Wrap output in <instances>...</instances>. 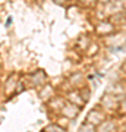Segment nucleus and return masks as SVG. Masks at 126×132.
<instances>
[{"instance_id": "f257e3e1", "label": "nucleus", "mask_w": 126, "mask_h": 132, "mask_svg": "<svg viewBox=\"0 0 126 132\" xmlns=\"http://www.w3.org/2000/svg\"><path fill=\"white\" fill-rule=\"evenodd\" d=\"M10 24H12V18H7V21H6V27H10Z\"/></svg>"}]
</instances>
